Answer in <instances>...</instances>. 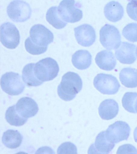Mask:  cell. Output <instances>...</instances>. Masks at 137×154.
Returning a JSON list of instances; mask_svg holds the SVG:
<instances>
[{
    "label": "cell",
    "mask_w": 137,
    "mask_h": 154,
    "mask_svg": "<svg viewBox=\"0 0 137 154\" xmlns=\"http://www.w3.org/2000/svg\"><path fill=\"white\" fill-rule=\"evenodd\" d=\"M83 82L80 76L74 72H69L62 76L57 92L60 98L65 101L72 100L81 91Z\"/></svg>",
    "instance_id": "obj_1"
},
{
    "label": "cell",
    "mask_w": 137,
    "mask_h": 154,
    "mask_svg": "<svg viewBox=\"0 0 137 154\" xmlns=\"http://www.w3.org/2000/svg\"><path fill=\"white\" fill-rule=\"evenodd\" d=\"M34 70L37 78L44 82L56 78L59 72V67L56 60L52 58L47 57L35 64Z\"/></svg>",
    "instance_id": "obj_2"
},
{
    "label": "cell",
    "mask_w": 137,
    "mask_h": 154,
    "mask_svg": "<svg viewBox=\"0 0 137 154\" xmlns=\"http://www.w3.org/2000/svg\"><path fill=\"white\" fill-rule=\"evenodd\" d=\"M1 85L3 91L11 96L20 94L26 87L21 75L13 72H7L2 75Z\"/></svg>",
    "instance_id": "obj_3"
},
{
    "label": "cell",
    "mask_w": 137,
    "mask_h": 154,
    "mask_svg": "<svg viewBox=\"0 0 137 154\" xmlns=\"http://www.w3.org/2000/svg\"><path fill=\"white\" fill-rule=\"evenodd\" d=\"M80 4L73 0H64L60 2L58 11L61 18L67 23H74L82 19Z\"/></svg>",
    "instance_id": "obj_4"
},
{
    "label": "cell",
    "mask_w": 137,
    "mask_h": 154,
    "mask_svg": "<svg viewBox=\"0 0 137 154\" xmlns=\"http://www.w3.org/2000/svg\"><path fill=\"white\" fill-rule=\"evenodd\" d=\"M100 41L107 50L117 49L121 43L120 31L114 25L105 24L100 31Z\"/></svg>",
    "instance_id": "obj_5"
},
{
    "label": "cell",
    "mask_w": 137,
    "mask_h": 154,
    "mask_svg": "<svg viewBox=\"0 0 137 154\" xmlns=\"http://www.w3.org/2000/svg\"><path fill=\"white\" fill-rule=\"evenodd\" d=\"M8 16L16 22H23L28 20L32 15V9L29 4L24 1H12L7 7Z\"/></svg>",
    "instance_id": "obj_6"
},
{
    "label": "cell",
    "mask_w": 137,
    "mask_h": 154,
    "mask_svg": "<svg viewBox=\"0 0 137 154\" xmlns=\"http://www.w3.org/2000/svg\"><path fill=\"white\" fill-rule=\"evenodd\" d=\"M95 88L104 94L113 95L118 91L120 83L116 77L110 74L101 73L97 74L93 82Z\"/></svg>",
    "instance_id": "obj_7"
},
{
    "label": "cell",
    "mask_w": 137,
    "mask_h": 154,
    "mask_svg": "<svg viewBox=\"0 0 137 154\" xmlns=\"http://www.w3.org/2000/svg\"><path fill=\"white\" fill-rule=\"evenodd\" d=\"M20 35L17 28L10 22H6L1 26V42L9 49H15L20 44Z\"/></svg>",
    "instance_id": "obj_8"
},
{
    "label": "cell",
    "mask_w": 137,
    "mask_h": 154,
    "mask_svg": "<svg viewBox=\"0 0 137 154\" xmlns=\"http://www.w3.org/2000/svg\"><path fill=\"white\" fill-rule=\"evenodd\" d=\"M130 127L127 123L118 121L110 125L104 131L106 138L111 143L116 144L124 140H127L129 137Z\"/></svg>",
    "instance_id": "obj_9"
},
{
    "label": "cell",
    "mask_w": 137,
    "mask_h": 154,
    "mask_svg": "<svg viewBox=\"0 0 137 154\" xmlns=\"http://www.w3.org/2000/svg\"><path fill=\"white\" fill-rule=\"evenodd\" d=\"M30 37L34 44L43 47H48L53 42L54 38L52 32L41 24H37L31 28Z\"/></svg>",
    "instance_id": "obj_10"
},
{
    "label": "cell",
    "mask_w": 137,
    "mask_h": 154,
    "mask_svg": "<svg viewBox=\"0 0 137 154\" xmlns=\"http://www.w3.org/2000/svg\"><path fill=\"white\" fill-rule=\"evenodd\" d=\"M74 31L77 42L83 46H91L95 41V31L93 27L89 24H83L74 28Z\"/></svg>",
    "instance_id": "obj_11"
},
{
    "label": "cell",
    "mask_w": 137,
    "mask_h": 154,
    "mask_svg": "<svg viewBox=\"0 0 137 154\" xmlns=\"http://www.w3.org/2000/svg\"><path fill=\"white\" fill-rule=\"evenodd\" d=\"M15 108L21 117L27 119L34 116L39 110L36 102L31 97H27L20 98L15 105Z\"/></svg>",
    "instance_id": "obj_12"
},
{
    "label": "cell",
    "mask_w": 137,
    "mask_h": 154,
    "mask_svg": "<svg viewBox=\"0 0 137 154\" xmlns=\"http://www.w3.org/2000/svg\"><path fill=\"white\" fill-rule=\"evenodd\" d=\"M135 49L134 44L123 42L120 47L115 50V56L121 63L131 64L136 60Z\"/></svg>",
    "instance_id": "obj_13"
},
{
    "label": "cell",
    "mask_w": 137,
    "mask_h": 154,
    "mask_svg": "<svg viewBox=\"0 0 137 154\" xmlns=\"http://www.w3.org/2000/svg\"><path fill=\"white\" fill-rule=\"evenodd\" d=\"M118 104L113 99L104 100L98 108L100 116L103 120H110L114 119L118 113Z\"/></svg>",
    "instance_id": "obj_14"
},
{
    "label": "cell",
    "mask_w": 137,
    "mask_h": 154,
    "mask_svg": "<svg viewBox=\"0 0 137 154\" xmlns=\"http://www.w3.org/2000/svg\"><path fill=\"white\" fill-rule=\"evenodd\" d=\"M95 62L101 69L111 71L115 68L117 64L116 59L112 52L102 51L96 55Z\"/></svg>",
    "instance_id": "obj_15"
},
{
    "label": "cell",
    "mask_w": 137,
    "mask_h": 154,
    "mask_svg": "<svg viewBox=\"0 0 137 154\" xmlns=\"http://www.w3.org/2000/svg\"><path fill=\"white\" fill-rule=\"evenodd\" d=\"M104 14L109 21L116 22L122 19L123 16V7L117 1H111L104 8Z\"/></svg>",
    "instance_id": "obj_16"
},
{
    "label": "cell",
    "mask_w": 137,
    "mask_h": 154,
    "mask_svg": "<svg viewBox=\"0 0 137 154\" xmlns=\"http://www.w3.org/2000/svg\"><path fill=\"white\" fill-rule=\"evenodd\" d=\"M72 63L74 67L80 70L86 69L92 63V55L88 51L79 50L72 55Z\"/></svg>",
    "instance_id": "obj_17"
},
{
    "label": "cell",
    "mask_w": 137,
    "mask_h": 154,
    "mask_svg": "<svg viewBox=\"0 0 137 154\" xmlns=\"http://www.w3.org/2000/svg\"><path fill=\"white\" fill-rule=\"evenodd\" d=\"M23 139V136L17 130H8L3 133L2 140L7 148L15 149L21 146Z\"/></svg>",
    "instance_id": "obj_18"
},
{
    "label": "cell",
    "mask_w": 137,
    "mask_h": 154,
    "mask_svg": "<svg viewBox=\"0 0 137 154\" xmlns=\"http://www.w3.org/2000/svg\"><path fill=\"white\" fill-rule=\"evenodd\" d=\"M120 79L121 84L126 87H137V70L131 67L123 69L120 72Z\"/></svg>",
    "instance_id": "obj_19"
},
{
    "label": "cell",
    "mask_w": 137,
    "mask_h": 154,
    "mask_svg": "<svg viewBox=\"0 0 137 154\" xmlns=\"http://www.w3.org/2000/svg\"><path fill=\"white\" fill-rule=\"evenodd\" d=\"M35 63H29L25 66L23 69V80L28 87L38 86L43 83L37 78L35 74Z\"/></svg>",
    "instance_id": "obj_20"
},
{
    "label": "cell",
    "mask_w": 137,
    "mask_h": 154,
    "mask_svg": "<svg viewBox=\"0 0 137 154\" xmlns=\"http://www.w3.org/2000/svg\"><path fill=\"white\" fill-rule=\"evenodd\" d=\"M94 144L96 150L103 154H109L115 146V144L111 143L106 138L104 131L98 134Z\"/></svg>",
    "instance_id": "obj_21"
},
{
    "label": "cell",
    "mask_w": 137,
    "mask_h": 154,
    "mask_svg": "<svg viewBox=\"0 0 137 154\" xmlns=\"http://www.w3.org/2000/svg\"><path fill=\"white\" fill-rule=\"evenodd\" d=\"M46 19L50 25L58 29L64 28L67 24V23L64 21L60 16L57 7H51L48 10Z\"/></svg>",
    "instance_id": "obj_22"
},
{
    "label": "cell",
    "mask_w": 137,
    "mask_h": 154,
    "mask_svg": "<svg viewBox=\"0 0 137 154\" xmlns=\"http://www.w3.org/2000/svg\"><path fill=\"white\" fill-rule=\"evenodd\" d=\"M5 119L11 125L21 126L26 124L28 119L23 118L18 113L15 105L9 107L5 113Z\"/></svg>",
    "instance_id": "obj_23"
},
{
    "label": "cell",
    "mask_w": 137,
    "mask_h": 154,
    "mask_svg": "<svg viewBox=\"0 0 137 154\" xmlns=\"http://www.w3.org/2000/svg\"><path fill=\"white\" fill-rule=\"evenodd\" d=\"M137 99V93L126 92L122 99L123 108L129 112L136 113L135 109V105Z\"/></svg>",
    "instance_id": "obj_24"
},
{
    "label": "cell",
    "mask_w": 137,
    "mask_h": 154,
    "mask_svg": "<svg viewBox=\"0 0 137 154\" xmlns=\"http://www.w3.org/2000/svg\"><path fill=\"white\" fill-rule=\"evenodd\" d=\"M122 35L129 42H137V23H131L125 26L122 31Z\"/></svg>",
    "instance_id": "obj_25"
},
{
    "label": "cell",
    "mask_w": 137,
    "mask_h": 154,
    "mask_svg": "<svg viewBox=\"0 0 137 154\" xmlns=\"http://www.w3.org/2000/svg\"><path fill=\"white\" fill-rule=\"evenodd\" d=\"M25 45L26 51L30 54L33 55H40L44 54L48 49V47H40L36 45L31 41L30 37L25 41Z\"/></svg>",
    "instance_id": "obj_26"
},
{
    "label": "cell",
    "mask_w": 137,
    "mask_h": 154,
    "mask_svg": "<svg viewBox=\"0 0 137 154\" xmlns=\"http://www.w3.org/2000/svg\"><path fill=\"white\" fill-rule=\"evenodd\" d=\"M57 154H78L77 148L70 142H65L59 146Z\"/></svg>",
    "instance_id": "obj_27"
},
{
    "label": "cell",
    "mask_w": 137,
    "mask_h": 154,
    "mask_svg": "<svg viewBox=\"0 0 137 154\" xmlns=\"http://www.w3.org/2000/svg\"><path fill=\"white\" fill-rule=\"evenodd\" d=\"M127 11L129 16L137 21V1H129L127 5Z\"/></svg>",
    "instance_id": "obj_28"
},
{
    "label": "cell",
    "mask_w": 137,
    "mask_h": 154,
    "mask_svg": "<svg viewBox=\"0 0 137 154\" xmlns=\"http://www.w3.org/2000/svg\"><path fill=\"white\" fill-rule=\"evenodd\" d=\"M117 154H137V149L130 144H125L119 147Z\"/></svg>",
    "instance_id": "obj_29"
},
{
    "label": "cell",
    "mask_w": 137,
    "mask_h": 154,
    "mask_svg": "<svg viewBox=\"0 0 137 154\" xmlns=\"http://www.w3.org/2000/svg\"><path fill=\"white\" fill-rule=\"evenodd\" d=\"M35 154H55V152L50 147L45 146L39 148Z\"/></svg>",
    "instance_id": "obj_30"
},
{
    "label": "cell",
    "mask_w": 137,
    "mask_h": 154,
    "mask_svg": "<svg viewBox=\"0 0 137 154\" xmlns=\"http://www.w3.org/2000/svg\"><path fill=\"white\" fill-rule=\"evenodd\" d=\"M88 154H103L97 151L95 149L94 144H91L89 148L88 151Z\"/></svg>",
    "instance_id": "obj_31"
},
{
    "label": "cell",
    "mask_w": 137,
    "mask_h": 154,
    "mask_svg": "<svg viewBox=\"0 0 137 154\" xmlns=\"http://www.w3.org/2000/svg\"><path fill=\"white\" fill-rule=\"evenodd\" d=\"M133 136H134L135 141L137 143V127H136L133 132Z\"/></svg>",
    "instance_id": "obj_32"
},
{
    "label": "cell",
    "mask_w": 137,
    "mask_h": 154,
    "mask_svg": "<svg viewBox=\"0 0 137 154\" xmlns=\"http://www.w3.org/2000/svg\"><path fill=\"white\" fill-rule=\"evenodd\" d=\"M135 109L136 112L137 113V99L136 101L135 105Z\"/></svg>",
    "instance_id": "obj_33"
},
{
    "label": "cell",
    "mask_w": 137,
    "mask_h": 154,
    "mask_svg": "<svg viewBox=\"0 0 137 154\" xmlns=\"http://www.w3.org/2000/svg\"><path fill=\"white\" fill-rule=\"evenodd\" d=\"M15 154H28L27 153L24 152H20L16 153Z\"/></svg>",
    "instance_id": "obj_34"
},
{
    "label": "cell",
    "mask_w": 137,
    "mask_h": 154,
    "mask_svg": "<svg viewBox=\"0 0 137 154\" xmlns=\"http://www.w3.org/2000/svg\"><path fill=\"white\" fill-rule=\"evenodd\" d=\"M135 53H136V55L137 57V47L136 49Z\"/></svg>",
    "instance_id": "obj_35"
}]
</instances>
